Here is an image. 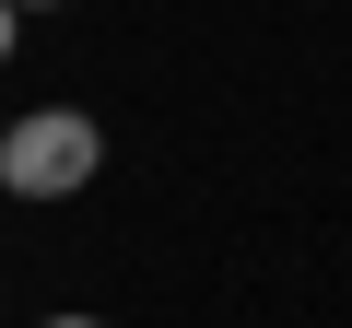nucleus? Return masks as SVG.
<instances>
[{"instance_id":"1","label":"nucleus","mask_w":352,"mask_h":328,"mask_svg":"<svg viewBox=\"0 0 352 328\" xmlns=\"http://www.w3.org/2000/svg\"><path fill=\"white\" fill-rule=\"evenodd\" d=\"M94 164H106V129L71 106H36L0 129V188L12 200H71V188H94Z\"/></svg>"},{"instance_id":"2","label":"nucleus","mask_w":352,"mask_h":328,"mask_svg":"<svg viewBox=\"0 0 352 328\" xmlns=\"http://www.w3.org/2000/svg\"><path fill=\"white\" fill-rule=\"evenodd\" d=\"M12 36H24V12H12V0H0V59H12Z\"/></svg>"},{"instance_id":"3","label":"nucleus","mask_w":352,"mask_h":328,"mask_svg":"<svg viewBox=\"0 0 352 328\" xmlns=\"http://www.w3.org/2000/svg\"><path fill=\"white\" fill-rule=\"evenodd\" d=\"M36 328H106V316H36Z\"/></svg>"},{"instance_id":"4","label":"nucleus","mask_w":352,"mask_h":328,"mask_svg":"<svg viewBox=\"0 0 352 328\" xmlns=\"http://www.w3.org/2000/svg\"><path fill=\"white\" fill-rule=\"evenodd\" d=\"M12 12H59V0H12Z\"/></svg>"},{"instance_id":"5","label":"nucleus","mask_w":352,"mask_h":328,"mask_svg":"<svg viewBox=\"0 0 352 328\" xmlns=\"http://www.w3.org/2000/svg\"><path fill=\"white\" fill-rule=\"evenodd\" d=\"M0 129H12V117H0Z\"/></svg>"}]
</instances>
